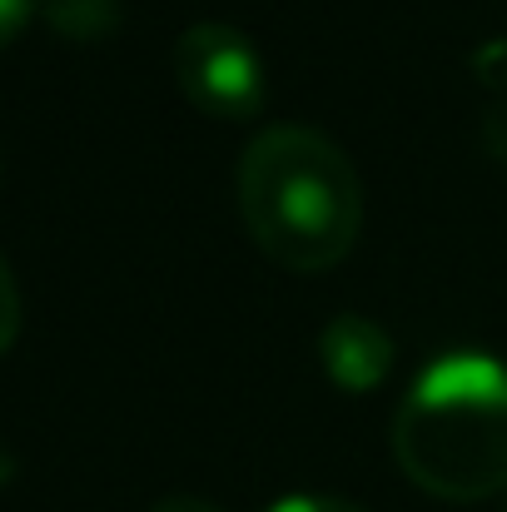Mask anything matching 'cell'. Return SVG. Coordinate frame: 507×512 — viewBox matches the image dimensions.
<instances>
[{
    "label": "cell",
    "mask_w": 507,
    "mask_h": 512,
    "mask_svg": "<svg viewBox=\"0 0 507 512\" xmlns=\"http://www.w3.org/2000/svg\"><path fill=\"white\" fill-rule=\"evenodd\" d=\"M5 478H10V458L0 453V483H5Z\"/></svg>",
    "instance_id": "obj_10"
},
{
    "label": "cell",
    "mask_w": 507,
    "mask_h": 512,
    "mask_svg": "<svg viewBox=\"0 0 507 512\" xmlns=\"http://www.w3.org/2000/svg\"><path fill=\"white\" fill-rule=\"evenodd\" d=\"M35 0H0V45H10L20 35V25L30 20Z\"/></svg>",
    "instance_id": "obj_8"
},
{
    "label": "cell",
    "mask_w": 507,
    "mask_h": 512,
    "mask_svg": "<svg viewBox=\"0 0 507 512\" xmlns=\"http://www.w3.org/2000/svg\"><path fill=\"white\" fill-rule=\"evenodd\" d=\"M393 358H398L393 339L368 314H338L319 334V363L343 393H373L393 373Z\"/></svg>",
    "instance_id": "obj_4"
},
{
    "label": "cell",
    "mask_w": 507,
    "mask_h": 512,
    "mask_svg": "<svg viewBox=\"0 0 507 512\" xmlns=\"http://www.w3.org/2000/svg\"><path fill=\"white\" fill-rule=\"evenodd\" d=\"M15 334H20V294H15L10 269L0 264V353L15 343Z\"/></svg>",
    "instance_id": "obj_6"
},
{
    "label": "cell",
    "mask_w": 507,
    "mask_h": 512,
    "mask_svg": "<svg viewBox=\"0 0 507 512\" xmlns=\"http://www.w3.org/2000/svg\"><path fill=\"white\" fill-rule=\"evenodd\" d=\"M239 214L264 259L294 274H319L358 244L363 184L329 135L274 125L239 160Z\"/></svg>",
    "instance_id": "obj_1"
},
{
    "label": "cell",
    "mask_w": 507,
    "mask_h": 512,
    "mask_svg": "<svg viewBox=\"0 0 507 512\" xmlns=\"http://www.w3.org/2000/svg\"><path fill=\"white\" fill-rule=\"evenodd\" d=\"M503 512H507V503H503Z\"/></svg>",
    "instance_id": "obj_11"
},
{
    "label": "cell",
    "mask_w": 507,
    "mask_h": 512,
    "mask_svg": "<svg viewBox=\"0 0 507 512\" xmlns=\"http://www.w3.org/2000/svg\"><path fill=\"white\" fill-rule=\"evenodd\" d=\"M150 512H219V508L204 503V498H165V503H155Z\"/></svg>",
    "instance_id": "obj_9"
},
{
    "label": "cell",
    "mask_w": 507,
    "mask_h": 512,
    "mask_svg": "<svg viewBox=\"0 0 507 512\" xmlns=\"http://www.w3.org/2000/svg\"><path fill=\"white\" fill-rule=\"evenodd\" d=\"M174 80L184 100L209 120H254L269 100V65L259 45L234 25H189L174 40Z\"/></svg>",
    "instance_id": "obj_3"
},
{
    "label": "cell",
    "mask_w": 507,
    "mask_h": 512,
    "mask_svg": "<svg viewBox=\"0 0 507 512\" xmlns=\"http://www.w3.org/2000/svg\"><path fill=\"white\" fill-rule=\"evenodd\" d=\"M393 458L413 488L478 503L507 488V363L448 353L418 373L398 418Z\"/></svg>",
    "instance_id": "obj_2"
},
{
    "label": "cell",
    "mask_w": 507,
    "mask_h": 512,
    "mask_svg": "<svg viewBox=\"0 0 507 512\" xmlns=\"http://www.w3.org/2000/svg\"><path fill=\"white\" fill-rule=\"evenodd\" d=\"M269 512H368L348 498H324V493H294V498H279Z\"/></svg>",
    "instance_id": "obj_7"
},
{
    "label": "cell",
    "mask_w": 507,
    "mask_h": 512,
    "mask_svg": "<svg viewBox=\"0 0 507 512\" xmlns=\"http://www.w3.org/2000/svg\"><path fill=\"white\" fill-rule=\"evenodd\" d=\"M40 10H45V20H50L60 35H70V40H100V35L115 30V20H120L115 0H40Z\"/></svg>",
    "instance_id": "obj_5"
}]
</instances>
